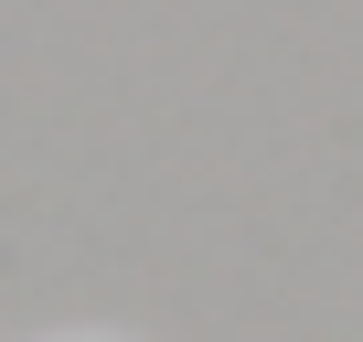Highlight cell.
I'll return each instance as SVG.
<instances>
[{
	"mask_svg": "<svg viewBox=\"0 0 363 342\" xmlns=\"http://www.w3.org/2000/svg\"><path fill=\"white\" fill-rule=\"evenodd\" d=\"M75 342H118V331H75Z\"/></svg>",
	"mask_w": 363,
	"mask_h": 342,
	"instance_id": "cell-1",
	"label": "cell"
}]
</instances>
